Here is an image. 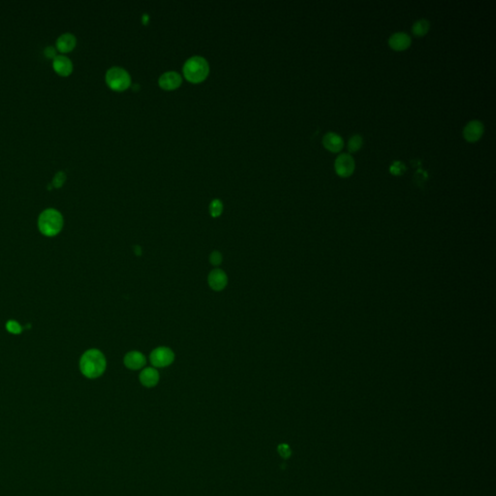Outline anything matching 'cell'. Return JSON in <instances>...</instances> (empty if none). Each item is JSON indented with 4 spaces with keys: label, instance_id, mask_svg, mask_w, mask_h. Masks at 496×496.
<instances>
[{
    "label": "cell",
    "instance_id": "cell-1",
    "mask_svg": "<svg viewBox=\"0 0 496 496\" xmlns=\"http://www.w3.org/2000/svg\"><path fill=\"white\" fill-rule=\"evenodd\" d=\"M107 361L104 354L97 349L88 350L81 358L80 368L82 373L90 379L98 378L106 370Z\"/></svg>",
    "mask_w": 496,
    "mask_h": 496
},
{
    "label": "cell",
    "instance_id": "cell-2",
    "mask_svg": "<svg viewBox=\"0 0 496 496\" xmlns=\"http://www.w3.org/2000/svg\"><path fill=\"white\" fill-rule=\"evenodd\" d=\"M62 226L63 217L61 213L55 208H47L39 216V230L47 236H54L58 234L61 231Z\"/></svg>",
    "mask_w": 496,
    "mask_h": 496
},
{
    "label": "cell",
    "instance_id": "cell-3",
    "mask_svg": "<svg viewBox=\"0 0 496 496\" xmlns=\"http://www.w3.org/2000/svg\"><path fill=\"white\" fill-rule=\"evenodd\" d=\"M183 75L191 83L203 82L209 73V65L207 60L200 56H194L188 58L182 68Z\"/></svg>",
    "mask_w": 496,
    "mask_h": 496
},
{
    "label": "cell",
    "instance_id": "cell-4",
    "mask_svg": "<svg viewBox=\"0 0 496 496\" xmlns=\"http://www.w3.org/2000/svg\"><path fill=\"white\" fill-rule=\"evenodd\" d=\"M106 82L111 88L122 91L131 86V77L124 68L114 66L107 71Z\"/></svg>",
    "mask_w": 496,
    "mask_h": 496
},
{
    "label": "cell",
    "instance_id": "cell-5",
    "mask_svg": "<svg viewBox=\"0 0 496 496\" xmlns=\"http://www.w3.org/2000/svg\"><path fill=\"white\" fill-rule=\"evenodd\" d=\"M149 360L154 367H167L174 363L175 353L168 347H157L150 353Z\"/></svg>",
    "mask_w": 496,
    "mask_h": 496
},
{
    "label": "cell",
    "instance_id": "cell-6",
    "mask_svg": "<svg viewBox=\"0 0 496 496\" xmlns=\"http://www.w3.org/2000/svg\"><path fill=\"white\" fill-rule=\"evenodd\" d=\"M355 160L354 158L347 153L339 154L334 161V170L338 176L340 177H349L353 175L355 171Z\"/></svg>",
    "mask_w": 496,
    "mask_h": 496
},
{
    "label": "cell",
    "instance_id": "cell-7",
    "mask_svg": "<svg viewBox=\"0 0 496 496\" xmlns=\"http://www.w3.org/2000/svg\"><path fill=\"white\" fill-rule=\"evenodd\" d=\"M208 286L216 292L224 290L228 284V276L221 268L212 269L207 276Z\"/></svg>",
    "mask_w": 496,
    "mask_h": 496
},
{
    "label": "cell",
    "instance_id": "cell-8",
    "mask_svg": "<svg viewBox=\"0 0 496 496\" xmlns=\"http://www.w3.org/2000/svg\"><path fill=\"white\" fill-rule=\"evenodd\" d=\"M485 132L483 122L480 120H471L463 128V138L469 143L478 142Z\"/></svg>",
    "mask_w": 496,
    "mask_h": 496
},
{
    "label": "cell",
    "instance_id": "cell-9",
    "mask_svg": "<svg viewBox=\"0 0 496 496\" xmlns=\"http://www.w3.org/2000/svg\"><path fill=\"white\" fill-rule=\"evenodd\" d=\"M182 82L181 76L175 71H168L162 74L158 80L159 86L166 90L177 88Z\"/></svg>",
    "mask_w": 496,
    "mask_h": 496
},
{
    "label": "cell",
    "instance_id": "cell-10",
    "mask_svg": "<svg viewBox=\"0 0 496 496\" xmlns=\"http://www.w3.org/2000/svg\"><path fill=\"white\" fill-rule=\"evenodd\" d=\"M412 44L411 37L405 32H396L389 38V46L392 50L402 52L407 50Z\"/></svg>",
    "mask_w": 496,
    "mask_h": 496
},
{
    "label": "cell",
    "instance_id": "cell-11",
    "mask_svg": "<svg viewBox=\"0 0 496 496\" xmlns=\"http://www.w3.org/2000/svg\"><path fill=\"white\" fill-rule=\"evenodd\" d=\"M123 363L127 368L131 370H139L146 365V359L143 353L139 351H131L124 356Z\"/></svg>",
    "mask_w": 496,
    "mask_h": 496
},
{
    "label": "cell",
    "instance_id": "cell-12",
    "mask_svg": "<svg viewBox=\"0 0 496 496\" xmlns=\"http://www.w3.org/2000/svg\"><path fill=\"white\" fill-rule=\"evenodd\" d=\"M323 146L327 150L337 153L343 148L344 143L341 136L336 133L329 132L323 137Z\"/></svg>",
    "mask_w": 496,
    "mask_h": 496
},
{
    "label": "cell",
    "instance_id": "cell-13",
    "mask_svg": "<svg viewBox=\"0 0 496 496\" xmlns=\"http://www.w3.org/2000/svg\"><path fill=\"white\" fill-rule=\"evenodd\" d=\"M159 372L154 367L144 368L140 374V382L146 388L155 387L159 382Z\"/></svg>",
    "mask_w": 496,
    "mask_h": 496
},
{
    "label": "cell",
    "instance_id": "cell-14",
    "mask_svg": "<svg viewBox=\"0 0 496 496\" xmlns=\"http://www.w3.org/2000/svg\"><path fill=\"white\" fill-rule=\"evenodd\" d=\"M53 67L59 75L67 76L73 70V63L66 56L57 55L53 60Z\"/></svg>",
    "mask_w": 496,
    "mask_h": 496
},
{
    "label": "cell",
    "instance_id": "cell-15",
    "mask_svg": "<svg viewBox=\"0 0 496 496\" xmlns=\"http://www.w3.org/2000/svg\"><path fill=\"white\" fill-rule=\"evenodd\" d=\"M76 43H77L76 37L70 32H66V33L61 34L58 38L57 47L60 52L67 53V52L72 51L75 48Z\"/></svg>",
    "mask_w": 496,
    "mask_h": 496
},
{
    "label": "cell",
    "instance_id": "cell-16",
    "mask_svg": "<svg viewBox=\"0 0 496 496\" xmlns=\"http://www.w3.org/2000/svg\"><path fill=\"white\" fill-rule=\"evenodd\" d=\"M430 24L428 20L422 19L414 23L412 26V33L416 37H424L430 31Z\"/></svg>",
    "mask_w": 496,
    "mask_h": 496
},
{
    "label": "cell",
    "instance_id": "cell-17",
    "mask_svg": "<svg viewBox=\"0 0 496 496\" xmlns=\"http://www.w3.org/2000/svg\"><path fill=\"white\" fill-rule=\"evenodd\" d=\"M363 145H364V140H363L362 136H360V135H354V136H352L349 139V142H348V150L351 153H355V152L359 151L362 148Z\"/></svg>",
    "mask_w": 496,
    "mask_h": 496
},
{
    "label": "cell",
    "instance_id": "cell-18",
    "mask_svg": "<svg viewBox=\"0 0 496 496\" xmlns=\"http://www.w3.org/2000/svg\"><path fill=\"white\" fill-rule=\"evenodd\" d=\"M208 209L212 217H218L223 212V204L219 199H214L210 202Z\"/></svg>",
    "mask_w": 496,
    "mask_h": 496
},
{
    "label": "cell",
    "instance_id": "cell-19",
    "mask_svg": "<svg viewBox=\"0 0 496 496\" xmlns=\"http://www.w3.org/2000/svg\"><path fill=\"white\" fill-rule=\"evenodd\" d=\"M405 171H406V167L400 161H395V162H393L392 165L390 166V173L393 175H401L405 173Z\"/></svg>",
    "mask_w": 496,
    "mask_h": 496
},
{
    "label": "cell",
    "instance_id": "cell-20",
    "mask_svg": "<svg viewBox=\"0 0 496 496\" xmlns=\"http://www.w3.org/2000/svg\"><path fill=\"white\" fill-rule=\"evenodd\" d=\"M223 261V256L222 254L219 252V251H212L209 255V263L212 265H220Z\"/></svg>",
    "mask_w": 496,
    "mask_h": 496
},
{
    "label": "cell",
    "instance_id": "cell-21",
    "mask_svg": "<svg viewBox=\"0 0 496 496\" xmlns=\"http://www.w3.org/2000/svg\"><path fill=\"white\" fill-rule=\"evenodd\" d=\"M6 329L9 332L14 334H19L22 332L21 325L16 321H8L6 324Z\"/></svg>",
    "mask_w": 496,
    "mask_h": 496
},
{
    "label": "cell",
    "instance_id": "cell-22",
    "mask_svg": "<svg viewBox=\"0 0 496 496\" xmlns=\"http://www.w3.org/2000/svg\"><path fill=\"white\" fill-rule=\"evenodd\" d=\"M65 178H66L65 173L64 172H58V173H57V175H55V177L53 179V184L56 187H60L63 184Z\"/></svg>",
    "mask_w": 496,
    "mask_h": 496
},
{
    "label": "cell",
    "instance_id": "cell-23",
    "mask_svg": "<svg viewBox=\"0 0 496 496\" xmlns=\"http://www.w3.org/2000/svg\"><path fill=\"white\" fill-rule=\"evenodd\" d=\"M278 453L280 454V456L284 459H288L290 456H291V449L288 445L286 444H281L279 447H278Z\"/></svg>",
    "mask_w": 496,
    "mask_h": 496
},
{
    "label": "cell",
    "instance_id": "cell-24",
    "mask_svg": "<svg viewBox=\"0 0 496 496\" xmlns=\"http://www.w3.org/2000/svg\"><path fill=\"white\" fill-rule=\"evenodd\" d=\"M45 54L46 56L50 57V58H55L57 56V52H56V49L53 47V46H49L45 49Z\"/></svg>",
    "mask_w": 496,
    "mask_h": 496
},
{
    "label": "cell",
    "instance_id": "cell-25",
    "mask_svg": "<svg viewBox=\"0 0 496 496\" xmlns=\"http://www.w3.org/2000/svg\"><path fill=\"white\" fill-rule=\"evenodd\" d=\"M141 252H142L141 247H140V246H136V247H135V254H136V255H141V254H142Z\"/></svg>",
    "mask_w": 496,
    "mask_h": 496
},
{
    "label": "cell",
    "instance_id": "cell-26",
    "mask_svg": "<svg viewBox=\"0 0 496 496\" xmlns=\"http://www.w3.org/2000/svg\"><path fill=\"white\" fill-rule=\"evenodd\" d=\"M148 21V16L147 15H143V22L144 24H146Z\"/></svg>",
    "mask_w": 496,
    "mask_h": 496
}]
</instances>
